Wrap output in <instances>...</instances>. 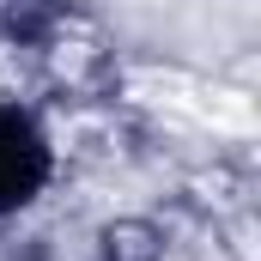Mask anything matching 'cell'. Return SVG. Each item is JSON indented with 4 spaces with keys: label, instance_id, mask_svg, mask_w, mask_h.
<instances>
[{
    "label": "cell",
    "instance_id": "cell-1",
    "mask_svg": "<svg viewBox=\"0 0 261 261\" xmlns=\"http://www.w3.org/2000/svg\"><path fill=\"white\" fill-rule=\"evenodd\" d=\"M43 182V146L18 110H0V206L24 200Z\"/></svg>",
    "mask_w": 261,
    "mask_h": 261
}]
</instances>
